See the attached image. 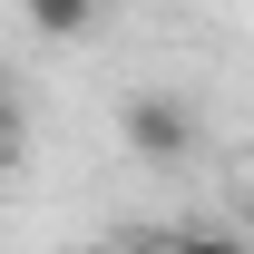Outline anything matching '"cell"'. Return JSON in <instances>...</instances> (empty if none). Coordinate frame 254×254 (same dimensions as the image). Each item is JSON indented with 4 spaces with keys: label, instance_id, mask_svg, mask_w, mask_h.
Here are the masks:
<instances>
[{
    "label": "cell",
    "instance_id": "cell-1",
    "mask_svg": "<svg viewBox=\"0 0 254 254\" xmlns=\"http://www.w3.org/2000/svg\"><path fill=\"white\" fill-rule=\"evenodd\" d=\"M118 127H127V147H137L147 166H186L195 147H205V118H195L186 98H166V88H137Z\"/></svg>",
    "mask_w": 254,
    "mask_h": 254
},
{
    "label": "cell",
    "instance_id": "cell-4",
    "mask_svg": "<svg viewBox=\"0 0 254 254\" xmlns=\"http://www.w3.org/2000/svg\"><path fill=\"white\" fill-rule=\"evenodd\" d=\"M30 157V108H20V88H0V166Z\"/></svg>",
    "mask_w": 254,
    "mask_h": 254
},
{
    "label": "cell",
    "instance_id": "cell-3",
    "mask_svg": "<svg viewBox=\"0 0 254 254\" xmlns=\"http://www.w3.org/2000/svg\"><path fill=\"white\" fill-rule=\"evenodd\" d=\"M147 254H254V245L235 235V225H186L176 245H147Z\"/></svg>",
    "mask_w": 254,
    "mask_h": 254
},
{
    "label": "cell",
    "instance_id": "cell-2",
    "mask_svg": "<svg viewBox=\"0 0 254 254\" xmlns=\"http://www.w3.org/2000/svg\"><path fill=\"white\" fill-rule=\"evenodd\" d=\"M108 10H118V0H20V20H30L39 39H88Z\"/></svg>",
    "mask_w": 254,
    "mask_h": 254
}]
</instances>
